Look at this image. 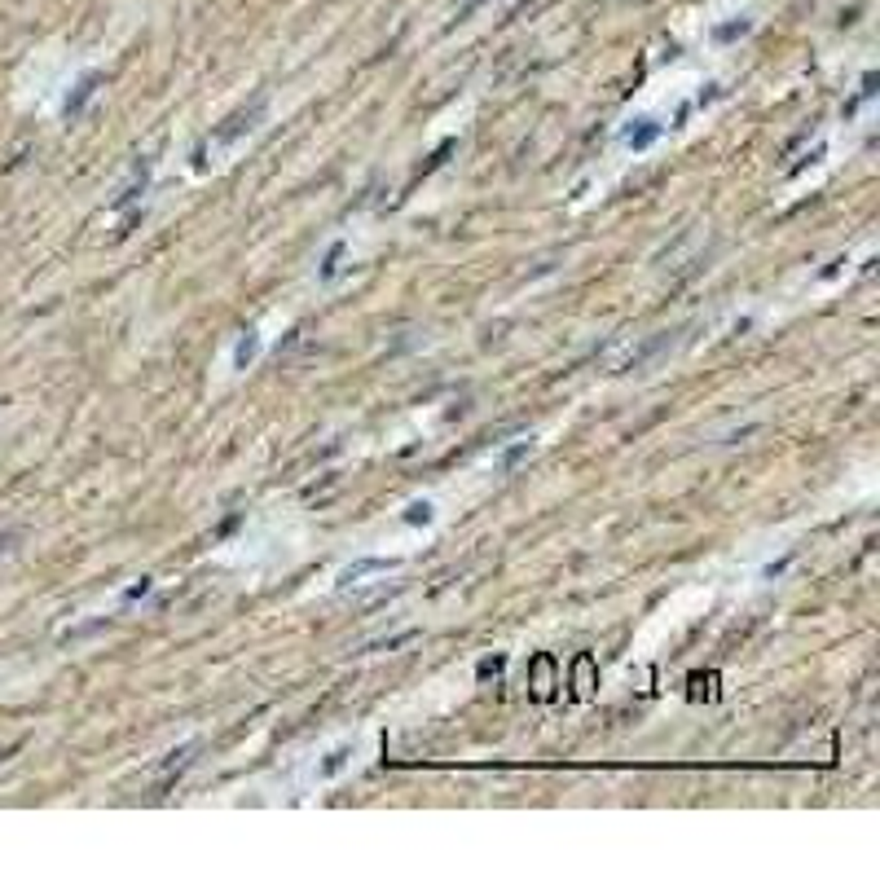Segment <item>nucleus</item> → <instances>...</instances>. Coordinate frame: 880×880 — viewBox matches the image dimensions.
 <instances>
[{"mask_svg": "<svg viewBox=\"0 0 880 880\" xmlns=\"http://www.w3.org/2000/svg\"><path fill=\"white\" fill-rule=\"evenodd\" d=\"M401 519H406V524H431V519H436V507H431L427 498H423V502H410Z\"/></svg>", "mask_w": 880, "mask_h": 880, "instance_id": "nucleus-5", "label": "nucleus"}, {"mask_svg": "<svg viewBox=\"0 0 880 880\" xmlns=\"http://www.w3.org/2000/svg\"><path fill=\"white\" fill-rule=\"evenodd\" d=\"M256 353H260V335L256 330H243V339L234 348V370H247V365L256 362Z\"/></svg>", "mask_w": 880, "mask_h": 880, "instance_id": "nucleus-4", "label": "nucleus"}, {"mask_svg": "<svg viewBox=\"0 0 880 880\" xmlns=\"http://www.w3.org/2000/svg\"><path fill=\"white\" fill-rule=\"evenodd\" d=\"M339 256H344V243H335V247H330V256H326V264H321V278H335V273H339Z\"/></svg>", "mask_w": 880, "mask_h": 880, "instance_id": "nucleus-6", "label": "nucleus"}, {"mask_svg": "<svg viewBox=\"0 0 880 880\" xmlns=\"http://www.w3.org/2000/svg\"><path fill=\"white\" fill-rule=\"evenodd\" d=\"M661 137H665V124H656V119H629L621 128V146H629V150H647Z\"/></svg>", "mask_w": 880, "mask_h": 880, "instance_id": "nucleus-2", "label": "nucleus"}, {"mask_svg": "<svg viewBox=\"0 0 880 880\" xmlns=\"http://www.w3.org/2000/svg\"><path fill=\"white\" fill-rule=\"evenodd\" d=\"M260 119H264V98H256V102L243 106V110H234V115H229V119L211 132L208 141L194 150V167H199V172H208L211 163H225V155H234V150H238V146H243V141L260 128Z\"/></svg>", "mask_w": 880, "mask_h": 880, "instance_id": "nucleus-1", "label": "nucleus"}, {"mask_svg": "<svg viewBox=\"0 0 880 880\" xmlns=\"http://www.w3.org/2000/svg\"><path fill=\"white\" fill-rule=\"evenodd\" d=\"M397 568V560H357V564H348V568L339 572V590H348V585H357L362 577H370V572H392Z\"/></svg>", "mask_w": 880, "mask_h": 880, "instance_id": "nucleus-3", "label": "nucleus"}, {"mask_svg": "<svg viewBox=\"0 0 880 880\" xmlns=\"http://www.w3.org/2000/svg\"><path fill=\"white\" fill-rule=\"evenodd\" d=\"M524 454H533V440H519L516 449H511V454H507V458H502V471H511V466H516L519 458H524Z\"/></svg>", "mask_w": 880, "mask_h": 880, "instance_id": "nucleus-7", "label": "nucleus"}]
</instances>
